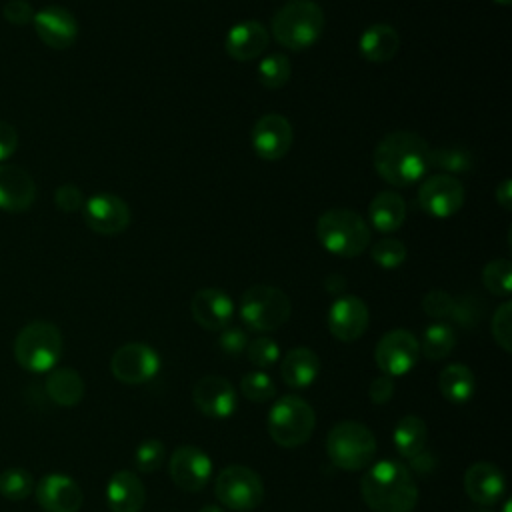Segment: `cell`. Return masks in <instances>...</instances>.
<instances>
[{"instance_id": "10", "label": "cell", "mask_w": 512, "mask_h": 512, "mask_svg": "<svg viewBox=\"0 0 512 512\" xmlns=\"http://www.w3.org/2000/svg\"><path fill=\"white\" fill-rule=\"evenodd\" d=\"M418 358H420V342L410 330H404V328L386 332L374 348L376 366L386 376L408 374L418 364Z\"/></svg>"}, {"instance_id": "9", "label": "cell", "mask_w": 512, "mask_h": 512, "mask_svg": "<svg viewBox=\"0 0 512 512\" xmlns=\"http://www.w3.org/2000/svg\"><path fill=\"white\" fill-rule=\"evenodd\" d=\"M214 494L228 510L250 512L262 504L264 484L252 468L232 464L218 474Z\"/></svg>"}, {"instance_id": "19", "label": "cell", "mask_w": 512, "mask_h": 512, "mask_svg": "<svg viewBox=\"0 0 512 512\" xmlns=\"http://www.w3.org/2000/svg\"><path fill=\"white\" fill-rule=\"evenodd\" d=\"M34 496L44 512H78L84 502L78 482L60 472L42 476L34 486Z\"/></svg>"}, {"instance_id": "18", "label": "cell", "mask_w": 512, "mask_h": 512, "mask_svg": "<svg viewBox=\"0 0 512 512\" xmlns=\"http://www.w3.org/2000/svg\"><path fill=\"white\" fill-rule=\"evenodd\" d=\"M32 26L42 44L54 50L70 48L78 38V22L74 14L58 4L44 6L34 14Z\"/></svg>"}, {"instance_id": "43", "label": "cell", "mask_w": 512, "mask_h": 512, "mask_svg": "<svg viewBox=\"0 0 512 512\" xmlns=\"http://www.w3.org/2000/svg\"><path fill=\"white\" fill-rule=\"evenodd\" d=\"M218 346L228 354V356H238L242 352H246L248 346V336L242 328L238 326H226L222 328L220 336H218Z\"/></svg>"}, {"instance_id": "38", "label": "cell", "mask_w": 512, "mask_h": 512, "mask_svg": "<svg viewBox=\"0 0 512 512\" xmlns=\"http://www.w3.org/2000/svg\"><path fill=\"white\" fill-rule=\"evenodd\" d=\"M164 462V444L156 438L144 440L138 444L136 452H134V464L140 472L150 474L156 472Z\"/></svg>"}, {"instance_id": "49", "label": "cell", "mask_w": 512, "mask_h": 512, "mask_svg": "<svg viewBox=\"0 0 512 512\" xmlns=\"http://www.w3.org/2000/svg\"><path fill=\"white\" fill-rule=\"evenodd\" d=\"M324 288H326L330 294L340 296V294L344 292V288H346V280H344V276H340V274H330V276L324 280Z\"/></svg>"}, {"instance_id": "3", "label": "cell", "mask_w": 512, "mask_h": 512, "mask_svg": "<svg viewBox=\"0 0 512 512\" xmlns=\"http://www.w3.org/2000/svg\"><path fill=\"white\" fill-rule=\"evenodd\" d=\"M324 30V12L314 0H288L272 16V36L288 50H306Z\"/></svg>"}, {"instance_id": "52", "label": "cell", "mask_w": 512, "mask_h": 512, "mask_svg": "<svg viewBox=\"0 0 512 512\" xmlns=\"http://www.w3.org/2000/svg\"><path fill=\"white\" fill-rule=\"evenodd\" d=\"M502 512H510V500H506V502H504V508H502Z\"/></svg>"}, {"instance_id": "22", "label": "cell", "mask_w": 512, "mask_h": 512, "mask_svg": "<svg viewBox=\"0 0 512 512\" xmlns=\"http://www.w3.org/2000/svg\"><path fill=\"white\" fill-rule=\"evenodd\" d=\"M464 490L472 502L492 506L504 496L506 480L496 464L474 462L464 472Z\"/></svg>"}, {"instance_id": "17", "label": "cell", "mask_w": 512, "mask_h": 512, "mask_svg": "<svg viewBox=\"0 0 512 512\" xmlns=\"http://www.w3.org/2000/svg\"><path fill=\"white\" fill-rule=\"evenodd\" d=\"M370 322L368 306L354 294L338 296L328 310V330L340 342L358 340Z\"/></svg>"}, {"instance_id": "23", "label": "cell", "mask_w": 512, "mask_h": 512, "mask_svg": "<svg viewBox=\"0 0 512 512\" xmlns=\"http://www.w3.org/2000/svg\"><path fill=\"white\" fill-rule=\"evenodd\" d=\"M36 184L32 176L14 164H0V210L24 212L34 204Z\"/></svg>"}, {"instance_id": "39", "label": "cell", "mask_w": 512, "mask_h": 512, "mask_svg": "<svg viewBox=\"0 0 512 512\" xmlns=\"http://www.w3.org/2000/svg\"><path fill=\"white\" fill-rule=\"evenodd\" d=\"M492 336L504 352H512V304L502 302L492 316Z\"/></svg>"}, {"instance_id": "2", "label": "cell", "mask_w": 512, "mask_h": 512, "mask_svg": "<svg viewBox=\"0 0 512 512\" xmlns=\"http://www.w3.org/2000/svg\"><path fill=\"white\" fill-rule=\"evenodd\" d=\"M360 494L372 512H412L418 504L416 480L396 460L372 464L360 480Z\"/></svg>"}, {"instance_id": "16", "label": "cell", "mask_w": 512, "mask_h": 512, "mask_svg": "<svg viewBox=\"0 0 512 512\" xmlns=\"http://www.w3.org/2000/svg\"><path fill=\"white\" fill-rule=\"evenodd\" d=\"M292 124L286 116L270 112L256 120L252 128V148L262 160H280L292 146Z\"/></svg>"}, {"instance_id": "27", "label": "cell", "mask_w": 512, "mask_h": 512, "mask_svg": "<svg viewBox=\"0 0 512 512\" xmlns=\"http://www.w3.org/2000/svg\"><path fill=\"white\" fill-rule=\"evenodd\" d=\"M44 390L54 404L70 408L84 398V380L74 368L60 366L48 372Z\"/></svg>"}, {"instance_id": "8", "label": "cell", "mask_w": 512, "mask_h": 512, "mask_svg": "<svg viewBox=\"0 0 512 512\" xmlns=\"http://www.w3.org/2000/svg\"><path fill=\"white\" fill-rule=\"evenodd\" d=\"M292 312L290 298L276 286H250L240 298V318L256 332L278 330Z\"/></svg>"}, {"instance_id": "30", "label": "cell", "mask_w": 512, "mask_h": 512, "mask_svg": "<svg viewBox=\"0 0 512 512\" xmlns=\"http://www.w3.org/2000/svg\"><path fill=\"white\" fill-rule=\"evenodd\" d=\"M428 442V428L424 420L416 414H406L404 418L398 420L394 428V446L400 456L404 458H414L422 450H426Z\"/></svg>"}, {"instance_id": "7", "label": "cell", "mask_w": 512, "mask_h": 512, "mask_svg": "<svg viewBox=\"0 0 512 512\" xmlns=\"http://www.w3.org/2000/svg\"><path fill=\"white\" fill-rule=\"evenodd\" d=\"M316 414L312 406L294 394L278 398L268 412V434L282 448H296L312 436Z\"/></svg>"}, {"instance_id": "42", "label": "cell", "mask_w": 512, "mask_h": 512, "mask_svg": "<svg viewBox=\"0 0 512 512\" xmlns=\"http://www.w3.org/2000/svg\"><path fill=\"white\" fill-rule=\"evenodd\" d=\"M86 198L82 194V190L76 186V184H62L56 188L54 192V204L66 212V214H72V212H78L82 210Z\"/></svg>"}, {"instance_id": "41", "label": "cell", "mask_w": 512, "mask_h": 512, "mask_svg": "<svg viewBox=\"0 0 512 512\" xmlns=\"http://www.w3.org/2000/svg\"><path fill=\"white\" fill-rule=\"evenodd\" d=\"M454 304H456V298L450 296L448 292L444 290H430L424 294L422 298V310L430 316V318H436V320H444V318H452V312H454Z\"/></svg>"}, {"instance_id": "25", "label": "cell", "mask_w": 512, "mask_h": 512, "mask_svg": "<svg viewBox=\"0 0 512 512\" xmlns=\"http://www.w3.org/2000/svg\"><path fill=\"white\" fill-rule=\"evenodd\" d=\"M280 374L290 388H308L320 374V358L306 346L292 348L282 358Z\"/></svg>"}, {"instance_id": "5", "label": "cell", "mask_w": 512, "mask_h": 512, "mask_svg": "<svg viewBox=\"0 0 512 512\" xmlns=\"http://www.w3.org/2000/svg\"><path fill=\"white\" fill-rule=\"evenodd\" d=\"M62 356V334L56 324L34 320L20 328L14 338L16 362L34 374L50 372Z\"/></svg>"}, {"instance_id": "6", "label": "cell", "mask_w": 512, "mask_h": 512, "mask_svg": "<svg viewBox=\"0 0 512 512\" xmlns=\"http://www.w3.org/2000/svg\"><path fill=\"white\" fill-rule=\"evenodd\" d=\"M326 454L336 468L348 472L364 470L376 454V438L368 426L356 420H342L326 436Z\"/></svg>"}, {"instance_id": "40", "label": "cell", "mask_w": 512, "mask_h": 512, "mask_svg": "<svg viewBox=\"0 0 512 512\" xmlns=\"http://www.w3.org/2000/svg\"><path fill=\"white\" fill-rule=\"evenodd\" d=\"M246 354H248V360L258 366V368H270L272 364L278 362L280 358V348L278 344L268 338V336H258L254 338L252 342H248L246 346Z\"/></svg>"}, {"instance_id": "4", "label": "cell", "mask_w": 512, "mask_h": 512, "mask_svg": "<svg viewBox=\"0 0 512 512\" xmlns=\"http://www.w3.org/2000/svg\"><path fill=\"white\" fill-rule=\"evenodd\" d=\"M316 238L320 246L336 256H360L370 244V226L354 210L330 208L318 216Z\"/></svg>"}, {"instance_id": "50", "label": "cell", "mask_w": 512, "mask_h": 512, "mask_svg": "<svg viewBox=\"0 0 512 512\" xmlns=\"http://www.w3.org/2000/svg\"><path fill=\"white\" fill-rule=\"evenodd\" d=\"M198 512H224L220 506H216V504H206V506H202Z\"/></svg>"}, {"instance_id": "11", "label": "cell", "mask_w": 512, "mask_h": 512, "mask_svg": "<svg viewBox=\"0 0 512 512\" xmlns=\"http://www.w3.org/2000/svg\"><path fill=\"white\" fill-rule=\"evenodd\" d=\"M160 370L158 352L142 342H130L120 346L110 358V372L122 384H144Z\"/></svg>"}, {"instance_id": "29", "label": "cell", "mask_w": 512, "mask_h": 512, "mask_svg": "<svg viewBox=\"0 0 512 512\" xmlns=\"http://www.w3.org/2000/svg\"><path fill=\"white\" fill-rule=\"evenodd\" d=\"M438 388L442 396L452 404H464L476 390V380L466 364H448L438 376Z\"/></svg>"}, {"instance_id": "24", "label": "cell", "mask_w": 512, "mask_h": 512, "mask_svg": "<svg viewBox=\"0 0 512 512\" xmlns=\"http://www.w3.org/2000/svg\"><path fill=\"white\" fill-rule=\"evenodd\" d=\"M146 502V488L132 470H118L106 484L110 512H140Z\"/></svg>"}, {"instance_id": "12", "label": "cell", "mask_w": 512, "mask_h": 512, "mask_svg": "<svg viewBox=\"0 0 512 512\" xmlns=\"http://www.w3.org/2000/svg\"><path fill=\"white\" fill-rule=\"evenodd\" d=\"M416 202L432 218H450L464 204V186L456 176L432 174L420 184Z\"/></svg>"}, {"instance_id": "26", "label": "cell", "mask_w": 512, "mask_h": 512, "mask_svg": "<svg viewBox=\"0 0 512 512\" xmlns=\"http://www.w3.org/2000/svg\"><path fill=\"white\" fill-rule=\"evenodd\" d=\"M358 48L366 60L382 64L396 56L400 48V36L390 24L376 22L362 32L358 40Z\"/></svg>"}, {"instance_id": "48", "label": "cell", "mask_w": 512, "mask_h": 512, "mask_svg": "<svg viewBox=\"0 0 512 512\" xmlns=\"http://www.w3.org/2000/svg\"><path fill=\"white\" fill-rule=\"evenodd\" d=\"M434 462H436V458H434L432 454H428L426 450H422L420 454H416L414 458H410L412 470H416L418 474H428V472L434 468Z\"/></svg>"}, {"instance_id": "47", "label": "cell", "mask_w": 512, "mask_h": 512, "mask_svg": "<svg viewBox=\"0 0 512 512\" xmlns=\"http://www.w3.org/2000/svg\"><path fill=\"white\" fill-rule=\"evenodd\" d=\"M494 198L496 202L504 208V210H512V180L504 178L496 190H494Z\"/></svg>"}, {"instance_id": "1", "label": "cell", "mask_w": 512, "mask_h": 512, "mask_svg": "<svg viewBox=\"0 0 512 512\" xmlns=\"http://www.w3.org/2000/svg\"><path fill=\"white\" fill-rule=\"evenodd\" d=\"M372 164L382 180L406 188L420 182L428 172L430 146L414 132H390L376 144Z\"/></svg>"}, {"instance_id": "28", "label": "cell", "mask_w": 512, "mask_h": 512, "mask_svg": "<svg viewBox=\"0 0 512 512\" xmlns=\"http://www.w3.org/2000/svg\"><path fill=\"white\" fill-rule=\"evenodd\" d=\"M368 218L378 232H394L406 220V202L396 192H378L368 206Z\"/></svg>"}, {"instance_id": "20", "label": "cell", "mask_w": 512, "mask_h": 512, "mask_svg": "<svg viewBox=\"0 0 512 512\" xmlns=\"http://www.w3.org/2000/svg\"><path fill=\"white\" fill-rule=\"evenodd\" d=\"M190 312L202 328L222 330L234 316V302L220 288H200L190 300Z\"/></svg>"}, {"instance_id": "44", "label": "cell", "mask_w": 512, "mask_h": 512, "mask_svg": "<svg viewBox=\"0 0 512 512\" xmlns=\"http://www.w3.org/2000/svg\"><path fill=\"white\" fill-rule=\"evenodd\" d=\"M34 8L28 0H8L2 8L4 20H8L14 26H26L34 20Z\"/></svg>"}, {"instance_id": "13", "label": "cell", "mask_w": 512, "mask_h": 512, "mask_svg": "<svg viewBox=\"0 0 512 512\" xmlns=\"http://www.w3.org/2000/svg\"><path fill=\"white\" fill-rule=\"evenodd\" d=\"M86 226L102 236L122 234L130 224L128 204L110 192H100L90 196L82 206Z\"/></svg>"}, {"instance_id": "21", "label": "cell", "mask_w": 512, "mask_h": 512, "mask_svg": "<svg viewBox=\"0 0 512 512\" xmlns=\"http://www.w3.org/2000/svg\"><path fill=\"white\" fill-rule=\"evenodd\" d=\"M270 42V32L258 20H244L234 24L224 38V50L232 60L250 62L262 56Z\"/></svg>"}, {"instance_id": "31", "label": "cell", "mask_w": 512, "mask_h": 512, "mask_svg": "<svg viewBox=\"0 0 512 512\" xmlns=\"http://www.w3.org/2000/svg\"><path fill=\"white\" fill-rule=\"evenodd\" d=\"M454 346H456V334H454L452 326H448L444 322H436V324L426 326V330L422 334L420 352L428 360H442L454 350Z\"/></svg>"}, {"instance_id": "15", "label": "cell", "mask_w": 512, "mask_h": 512, "mask_svg": "<svg viewBox=\"0 0 512 512\" xmlns=\"http://www.w3.org/2000/svg\"><path fill=\"white\" fill-rule=\"evenodd\" d=\"M194 406L208 418H230L238 408V394L230 380L222 376H204L192 388Z\"/></svg>"}, {"instance_id": "35", "label": "cell", "mask_w": 512, "mask_h": 512, "mask_svg": "<svg viewBox=\"0 0 512 512\" xmlns=\"http://www.w3.org/2000/svg\"><path fill=\"white\" fill-rule=\"evenodd\" d=\"M482 282L488 292L496 296H508L512 290V264L506 258L490 260L482 268Z\"/></svg>"}, {"instance_id": "14", "label": "cell", "mask_w": 512, "mask_h": 512, "mask_svg": "<svg viewBox=\"0 0 512 512\" xmlns=\"http://www.w3.org/2000/svg\"><path fill=\"white\" fill-rule=\"evenodd\" d=\"M170 478L184 492L202 490L212 474L210 456L198 446H178L170 456Z\"/></svg>"}, {"instance_id": "36", "label": "cell", "mask_w": 512, "mask_h": 512, "mask_svg": "<svg viewBox=\"0 0 512 512\" xmlns=\"http://www.w3.org/2000/svg\"><path fill=\"white\" fill-rule=\"evenodd\" d=\"M372 260L384 268V270H394L404 264L406 260V246L398 238H382L370 248Z\"/></svg>"}, {"instance_id": "51", "label": "cell", "mask_w": 512, "mask_h": 512, "mask_svg": "<svg viewBox=\"0 0 512 512\" xmlns=\"http://www.w3.org/2000/svg\"><path fill=\"white\" fill-rule=\"evenodd\" d=\"M492 2H496V4H500V6H508V4H510V0H492Z\"/></svg>"}, {"instance_id": "37", "label": "cell", "mask_w": 512, "mask_h": 512, "mask_svg": "<svg viewBox=\"0 0 512 512\" xmlns=\"http://www.w3.org/2000/svg\"><path fill=\"white\" fill-rule=\"evenodd\" d=\"M240 392L246 400L252 402H266L272 400L276 394V386L272 378L262 370H252L242 376L240 380Z\"/></svg>"}, {"instance_id": "34", "label": "cell", "mask_w": 512, "mask_h": 512, "mask_svg": "<svg viewBox=\"0 0 512 512\" xmlns=\"http://www.w3.org/2000/svg\"><path fill=\"white\" fill-rule=\"evenodd\" d=\"M34 478L28 470L10 466L0 472V494L6 500H24L34 492Z\"/></svg>"}, {"instance_id": "45", "label": "cell", "mask_w": 512, "mask_h": 512, "mask_svg": "<svg viewBox=\"0 0 512 512\" xmlns=\"http://www.w3.org/2000/svg\"><path fill=\"white\" fill-rule=\"evenodd\" d=\"M18 148V132L16 128L6 122L0 120V162H6Z\"/></svg>"}, {"instance_id": "46", "label": "cell", "mask_w": 512, "mask_h": 512, "mask_svg": "<svg viewBox=\"0 0 512 512\" xmlns=\"http://www.w3.org/2000/svg\"><path fill=\"white\" fill-rule=\"evenodd\" d=\"M368 394H370V400L374 404H386L392 398V394H394V380H392V376L382 374V376L374 378L370 388H368Z\"/></svg>"}, {"instance_id": "32", "label": "cell", "mask_w": 512, "mask_h": 512, "mask_svg": "<svg viewBox=\"0 0 512 512\" xmlns=\"http://www.w3.org/2000/svg\"><path fill=\"white\" fill-rule=\"evenodd\" d=\"M290 72H292V64H290L288 56H284L280 52L264 56L256 68L258 82L270 90L282 88L290 80Z\"/></svg>"}, {"instance_id": "33", "label": "cell", "mask_w": 512, "mask_h": 512, "mask_svg": "<svg viewBox=\"0 0 512 512\" xmlns=\"http://www.w3.org/2000/svg\"><path fill=\"white\" fill-rule=\"evenodd\" d=\"M430 166L442 170V174H464L472 168V154L466 148L442 146L430 150Z\"/></svg>"}]
</instances>
